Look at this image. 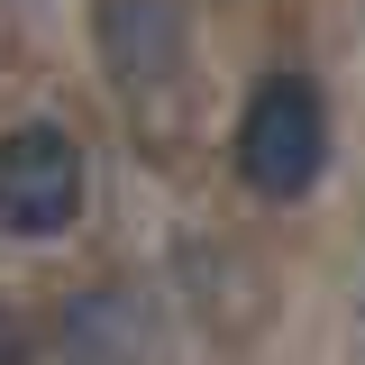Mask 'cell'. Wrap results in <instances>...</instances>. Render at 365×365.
<instances>
[{
  "instance_id": "cell-1",
  "label": "cell",
  "mask_w": 365,
  "mask_h": 365,
  "mask_svg": "<svg viewBox=\"0 0 365 365\" xmlns=\"http://www.w3.org/2000/svg\"><path fill=\"white\" fill-rule=\"evenodd\" d=\"M228 174L256 201H311L319 192V174H329V91L302 64H283L247 91V110L228 128Z\"/></svg>"
},
{
  "instance_id": "cell-2",
  "label": "cell",
  "mask_w": 365,
  "mask_h": 365,
  "mask_svg": "<svg viewBox=\"0 0 365 365\" xmlns=\"http://www.w3.org/2000/svg\"><path fill=\"white\" fill-rule=\"evenodd\" d=\"M91 37H101L110 91L128 101L137 119H155V101L192 91V9L182 0H101Z\"/></svg>"
},
{
  "instance_id": "cell-3",
  "label": "cell",
  "mask_w": 365,
  "mask_h": 365,
  "mask_svg": "<svg viewBox=\"0 0 365 365\" xmlns=\"http://www.w3.org/2000/svg\"><path fill=\"white\" fill-rule=\"evenodd\" d=\"M83 146L55 119H19L0 128V237H64L83 220Z\"/></svg>"
},
{
  "instance_id": "cell-4",
  "label": "cell",
  "mask_w": 365,
  "mask_h": 365,
  "mask_svg": "<svg viewBox=\"0 0 365 365\" xmlns=\"http://www.w3.org/2000/svg\"><path fill=\"white\" fill-rule=\"evenodd\" d=\"M55 347H64V365H146L155 356V311L137 302L128 283H91V292L64 302Z\"/></svg>"
},
{
  "instance_id": "cell-5",
  "label": "cell",
  "mask_w": 365,
  "mask_h": 365,
  "mask_svg": "<svg viewBox=\"0 0 365 365\" xmlns=\"http://www.w3.org/2000/svg\"><path fill=\"white\" fill-rule=\"evenodd\" d=\"M28 356H37V329H28V319L0 302V365H28Z\"/></svg>"
}]
</instances>
